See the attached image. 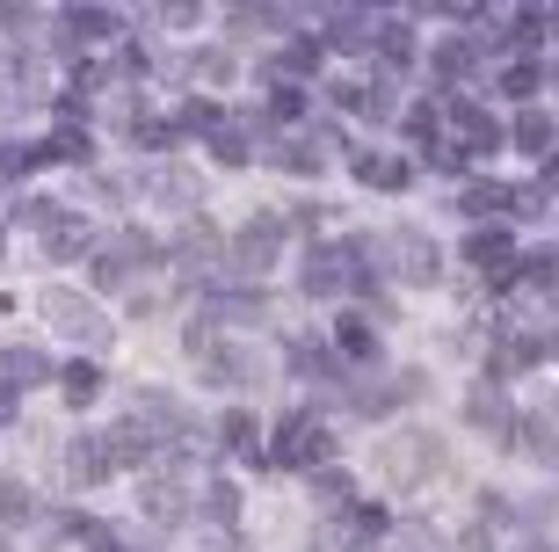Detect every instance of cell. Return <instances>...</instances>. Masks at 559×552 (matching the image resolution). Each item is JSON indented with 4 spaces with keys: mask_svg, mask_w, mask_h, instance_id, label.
Here are the masks:
<instances>
[{
    "mask_svg": "<svg viewBox=\"0 0 559 552\" xmlns=\"http://www.w3.org/2000/svg\"><path fill=\"white\" fill-rule=\"evenodd\" d=\"M37 320H51L59 334H81V342H95V349L117 334L103 313H95V298H87V291H66V284H44L37 291Z\"/></svg>",
    "mask_w": 559,
    "mask_h": 552,
    "instance_id": "6da1fadb",
    "label": "cell"
},
{
    "mask_svg": "<svg viewBox=\"0 0 559 552\" xmlns=\"http://www.w3.org/2000/svg\"><path fill=\"white\" fill-rule=\"evenodd\" d=\"M334 458V436L312 422V414H290L284 430H276V444L270 450H254V466H306V472H320Z\"/></svg>",
    "mask_w": 559,
    "mask_h": 552,
    "instance_id": "7a4b0ae2",
    "label": "cell"
},
{
    "mask_svg": "<svg viewBox=\"0 0 559 552\" xmlns=\"http://www.w3.org/2000/svg\"><path fill=\"white\" fill-rule=\"evenodd\" d=\"M385 262H393L400 284H436L443 277V247L421 233V225H400V233H385V247H378Z\"/></svg>",
    "mask_w": 559,
    "mask_h": 552,
    "instance_id": "3957f363",
    "label": "cell"
},
{
    "mask_svg": "<svg viewBox=\"0 0 559 552\" xmlns=\"http://www.w3.org/2000/svg\"><path fill=\"white\" fill-rule=\"evenodd\" d=\"M378 466H385L393 488H415V480H429V472L443 466V444H436L429 430H407V436H393V444H378Z\"/></svg>",
    "mask_w": 559,
    "mask_h": 552,
    "instance_id": "277c9868",
    "label": "cell"
},
{
    "mask_svg": "<svg viewBox=\"0 0 559 552\" xmlns=\"http://www.w3.org/2000/svg\"><path fill=\"white\" fill-rule=\"evenodd\" d=\"M356 262H364V240H349V247H312L298 284H306L312 298H342V291L356 284Z\"/></svg>",
    "mask_w": 559,
    "mask_h": 552,
    "instance_id": "5b68a950",
    "label": "cell"
},
{
    "mask_svg": "<svg viewBox=\"0 0 559 552\" xmlns=\"http://www.w3.org/2000/svg\"><path fill=\"white\" fill-rule=\"evenodd\" d=\"M254 328V320H270V291H254V284H218L204 298V328Z\"/></svg>",
    "mask_w": 559,
    "mask_h": 552,
    "instance_id": "8992f818",
    "label": "cell"
},
{
    "mask_svg": "<svg viewBox=\"0 0 559 552\" xmlns=\"http://www.w3.org/2000/svg\"><path fill=\"white\" fill-rule=\"evenodd\" d=\"M197 371H204V386H262V349H233V342H211L204 356H197Z\"/></svg>",
    "mask_w": 559,
    "mask_h": 552,
    "instance_id": "52a82bcc",
    "label": "cell"
},
{
    "mask_svg": "<svg viewBox=\"0 0 559 552\" xmlns=\"http://www.w3.org/2000/svg\"><path fill=\"white\" fill-rule=\"evenodd\" d=\"M465 422H473L479 436H495V444H516V408H509V392H501L495 378L465 392Z\"/></svg>",
    "mask_w": 559,
    "mask_h": 552,
    "instance_id": "ba28073f",
    "label": "cell"
},
{
    "mask_svg": "<svg viewBox=\"0 0 559 552\" xmlns=\"http://www.w3.org/2000/svg\"><path fill=\"white\" fill-rule=\"evenodd\" d=\"M276 247H284V219L262 211V219L240 225V240H233V269H240V277H262V269L276 262Z\"/></svg>",
    "mask_w": 559,
    "mask_h": 552,
    "instance_id": "9c48e42d",
    "label": "cell"
},
{
    "mask_svg": "<svg viewBox=\"0 0 559 552\" xmlns=\"http://www.w3.org/2000/svg\"><path fill=\"white\" fill-rule=\"evenodd\" d=\"M139 509L153 516V524H182V516H189L182 472H175V466H153V472H145V488H139Z\"/></svg>",
    "mask_w": 559,
    "mask_h": 552,
    "instance_id": "30bf717a",
    "label": "cell"
},
{
    "mask_svg": "<svg viewBox=\"0 0 559 552\" xmlns=\"http://www.w3.org/2000/svg\"><path fill=\"white\" fill-rule=\"evenodd\" d=\"M145 197L167 211H189L197 219V204H204V183L189 175V167H145Z\"/></svg>",
    "mask_w": 559,
    "mask_h": 552,
    "instance_id": "8fae6325",
    "label": "cell"
},
{
    "mask_svg": "<svg viewBox=\"0 0 559 552\" xmlns=\"http://www.w3.org/2000/svg\"><path fill=\"white\" fill-rule=\"evenodd\" d=\"M443 117H451V131L465 139V153H495V145H501V124L487 117L473 95H451V103H443Z\"/></svg>",
    "mask_w": 559,
    "mask_h": 552,
    "instance_id": "7c38bea8",
    "label": "cell"
},
{
    "mask_svg": "<svg viewBox=\"0 0 559 552\" xmlns=\"http://www.w3.org/2000/svg\"><path fill=\"white\" fill-rule=\"evenodd\" d=\"M465 262H473V269H487L495 284H509V277H516V240H509L501 225H479L473 240H465Z\"/></svg>",
    "mask_w": 559,
    "mask_h": 552,
    "instance_id": "4fadbf2b",
    "label": "cell"
},
{
    "mask_svg": "<svg viewBox=\"0 0 559 552\" xmlns=\"http://www.w3.org/2000/svg\"><path fill=\"white\" fill-rule=\"evenodd\" d=\"M109 472H117L109 436H73V444H66V480H73V488H103Z\"/></svg>",
    "mask_w": 559,
    "mask_h": 552,
    "instance_id": "5bb4252c",
    "label": "cell"
},
{
    "mask_svg": "<svg viewBox=\"0 0 559 552\" xmlns=\"http://www.w3.org/2000/svg\"><path fill=\"white\" fill-rule=\"evenodd\" d=\"M320 30H328L320 44H334V51H371L385 22H378V15H356V8H334V15L320 22Z\"/></svg>",
    "mask_w": 559,
    "mask_h": 552,
    "instance_id": "9a60e30c",
    "label": "cell"
},
{
    "mask_svg": "<svg viewBox=\"0 0 559 552\" xmlns=\"http://www.w3.org/2000/svg\"><path fill=\"white\" fill-rule=\"evenodd\" d=\"M167 255H175L182 269H211L218 255H226V240H218V225H211V219H189V225H182V240L167 247Z\"/></svg>",
    "mask_w": 559,
    "mask_h": 552,
    "instance_id": "2e32d148",
    "label": "cell"
},
{
    "mask_svg": "<svg viewBox=\"0 0 559 552\" xmlns=\"http://www.w3.org/2000/svg\"><path fill=\"white\" fill-rule=\"evenodd\" d=\"M109 458H117V466H145V472H153V466L167 458V450L153 444V436H145L139 422H124V430H109Z\"/></svg>",
    "mask_w": 559,
    "mask_h": 552,
    "instance_id": "e0dca14e",
    "label": "cell"
},
{
    "mask_svg": "<svg viewBox=\"0 0 559 552\" xmlns=\"http://www.w3.org/2000/svg\"><path fill=\"white\" fill-rule=\"evenodd\" d=\"M270 167H284V175H320L328 153L312 145V131H306V139H270Z\"/></svg>",
    "mask_w": 559,
    "mask_h": 552,
    "instance_id": "ac0fdd59",
    "label": "cell"
},
{
    "mask_svg": "<svg viewBox=\"0 0 559 552\" xmlns=\"http://www.w3.org/2000/svg\"><path fill=\"white\" fill-rule=\"evenodd\" d=\"M0 378H8V392L44 386V378H51V356H44V349H8V356H0Z\"/></svg>",
    "mask_w": 559,
    "mask_h": 552,
    "instance_id": "d6986e66",
    "label": "cell"
},
{
    "mask_svg": "<svg viewBox=\"0 0 559 552\" xmlns=\"http://www.w3.org/2000/svg\"><path fill=\"white\" fill-rule=\"evenodd\" d=\"M436 81H443V87H451V81H465V73H473V66H479V44L473 37H443V44H436Z\"/></svg>",
    "mask_w": 559,
    "mask_h": 552,
    "instance_id": "ffe728a7",
    "label": "cell"
},
{
    "mask_svg": "<svg viewBox=\"0 0 559 552\" xmlns=\"http://www.w3.org/2000/svg\"><path fill=\"white\" fill-rule=\"evenodd\" d=\"M44 247H51V262H73V255H95V233H87V219L66 211V219L44 233Z\"/></svg>",
    "mask_w": 559,
    "mask_h": 552,
    "instance_id": "44dd1931",
    "label": "cell"
},
{
    "mask_svg": "<svg viewBox=\"0 0 559 552\" xmlns=\"http://www.w3.org/2000/svg\"><path fill=\"white\" fill-rule=\"evenodd\" d=\"M312 66H320V37H290L284 51L270 59V73H276V81H290V87H298V81L312 73Z\"/></svg>",
    "mask_w": 559,
    "mask_h": 552,
    "instance_id": "7402d4cb",
    "label": "cell"
},
{
    "mask_svg": "<svg viewBox=\"0 0 559 552\" xmlns=\"http://www.w3.org/2000/svg\"><path fill=\"white\" fill-rule=\"evenodd\" d=\"M538 356H545V342H538V334H516V342H501L495 356H487V371H495V386H501V378H516V371H531Z\"/></svg>",
    "mask_w": 559,
    "mask_h": 552,
    "instance_id": "603a6c76",
    "label": "cell"
},
{
    "mask_svg": "<svg viewBox=\"0 0 559 552\" xmlns=\"http://www.w3.org/2000/svg\"><path fill=\"white\" fill-rule=\"evenodd\" d=\"M523 450H531V458H545V466H559V408H545V414H531V422H523Z\"/></svg>",
    "mask_w": 559,
    "mask_h": 552,
    "instance_id": "cb8c5ba5",
    "label": "cell"
},
{
    "mask_svg": "<svg viewBox=\"0 0 559 552\" xmlns=\"http://www.w3.org/2000/svg\"><path fill=\"white\" fill-rule=\"evenodd\" d=\"M407 175H415V167L393 161V153H385V161H378V153H364V161H356V183H364V189H407Z\"/></svg>",
    "mask_w": 559,
    "mask_h": 552,
    "instance_id": "d4e9b609",
    "label": "cell"
},
{
    "mask_svg": "<svg viewBox=\"0 0 559 552\" xmlns=\"http://www.w3.org/2000/svg\"><path fill=\"white\" fill-rule=\"evenodd\" d=\"M364 545V531H356V516H320V531H312V552H356Z\"/></svg>",
    "mask_w": 559,
    "mask_h": 552,
    "instance_id": "484cf974",
    "label": "cell"
},
{
    "mask_svg": "<svg viewBox=\"0 0 559 552\" xmlns=\"http://www.w3.org/2000/svg\"><path fill=\"white\" fill-rule=\"evenodd\" d=\"M211 161L218 167H240V161H254V145H248V124H218V131H211Z\"/></svg>",
    "mask_w": 559,
    "mask_h": 552,
    "instance_id": "4316f807",
    "label": "cell"
},
{
    "mask_svg": "<svg viewBox=\"0 0 559 552\" xmlns=\"http://www.w3.org/2000/svg\"><path fill=\"white\" fill-rule=\"evenodd\" d=\"M59 378H66V400H73V408H95V400H103V386H109L103 364H66Z\"/></svg>",
    "mask_w": 559,
    "mask_h": 552,
    "instance_id": "83f0119b",
    "label": "cell"
},
{
    "mask_svg": "<svg viewBox=\"0 0 559 552\" xmlns=\"http://www.w3.org/2000/svg\"><path fill=\"white\" fill-rule=\"evenodd\" d=\"M66 30H73V37H59V51H73L81 37H109L117 15H109V8H66Z\"/></svg>",
    "mask_w": 559,
    "mask_h": 552,
    "instance_id": "f1b7e54d",
    "label": "cell"
},
{
    "mask_svg": "<svg viewBox=\"0 0 559 552\" xmlns=\"http://www.w3.org/2000/svg\"><path fill=\"white\" fill-rule=\"evenodd\" d=\"M334 356H378V334L364 313H349V320H334Z\"/></svg>",
    "mask_w": 559,
    "mask_h": 552,
    "instance_id": "f546056e",
    "label": "cell"
},
{
    "mask_svg": "<svg viewBox=\"0 0 559 552\" xmlns=\"http://www.w3.org/2000/svg\"><path fill=\"white\" fill-rule=\"evenodd\" d=\"M312 494H320V509H328V516H342V509H349V472L320 466V472H312Z\"/></svg>",
    "mask_w": 559,
    "mask_h": 552,
    "instance_id": "4dcf8cb0",
    "label": "cell"
},
{
    "mask_svg": "<svg viewBox=\"0 0 559 552\" xmlns=\"http://www.w3.org/2000/svg\"><path fill=\"white\" fill-rule=\"evenodd\" d=\"M509 139H516L523 153H545V145H552V117H545V109H523V117H516V131H509Z\"/></svg>",
    "mask_w": 559,
    "mask_h": 552,
    "instance_id": "1f68e13d",
    "label": "cell"
},
{
    "mask_svg": "<svg viewBox=\"0 0 559 552\" xmlns=\"http://www.w3.org/2000/svg\"><path fill=\"white\" fill-rule=\"evenodd\" d=\"M457 204L473 211V219H495V211H509V189H501V183H465Z\"/></svg>",
    "mask_w": 559,
    "mask_h": 552,
    "instance_id": "d6a6232c",
    "label": "cell"
},
{
    "mask_svg": "<svg viewBox=\"0 0 559 552\" xmlns=\"http://www.w3.org/2000/svg\"><path fill=\"white\" fill-rule=\"evenodd\" d=\"M0 524H37V502L22 480H0Z\"/></svg>",
    "mask_w": 559,
    "mask_h": 552,
    "instance_id": "836d02e7",
    "label": "cell"
},
{
    "mask_svg": "<svg viewBox=\"0 0 559 552\" xmlns=\"http://www.w3.org/2000/svg\"><path fill=\"white\" fill-rule=\"evenodd\" d=\"M59 219H66V204H51V197H22L15 204V225H29V233H51Z\"/></svg>",
    "mask_w": 559,
    "mask_h": 552,
    "instance_id": "e575fe53",
    "label": "cell"
},
{
    "mask_svg": "<svg viewBox=\"0 0 559 552\" xmlns=\"http://www.w3.org/2000/svg\"><path fill=\"white\" fill-rule=\"evenodd\" d=\"M218 436H226V450H248V458H254V450H262V444H254V436H262V430H254V414H248V408H233L226 422H218Z\"/></svg>",
    "mask_w": 559,
    "mask_h": 552,
    "instance_id": "d590c367",
    "label": "cell"
},
{
    "mask_svg": "<svg viewBox=\"0 0 559 552\" xmlns=\"http://www.w3.org/2000/svg\"><path fill=\"white\" fill-rule=\"evenodd\" d=\"M197 502H204V516H211V524H218V531H226L233 516H240V494H233V488H226V480H211V488H204V494H197Z\"/></svg>",
    "mask_w": 559,
    "mask_h": 552,
    "instance_id": "8d00e7d4",
    "label": "cell"
},
{
    "mask_svg": "<svg viewBox=\"0 0 559 552\" xmlns=\"http://www.w3.org/2000/svg\"><path fill=\"white\" fill-rule=\"evenodd\" d=\"M0 95H29V51H0Z\"/></svg>",
    "mask_w": 559,
    "mask_h": 552,
    "instance_id": "74e56055",
    "label": "cell"
},
{
    "mask_svg": "<svg viewBox=\"0 0 559 552\" xmlns=\"http://www.w3.org/2000/svg\"><path fill=\"white\" fill-rule=\"evenodd\" d=\"M189 73H197L204 87H226L233 81V59H226V51H197V59H189Z\"/></svg>",
    "mask_w": 559,
    "mask_h": 552,
    "instance_id": "f35d334b",
    "label": "cell"
},
{
    "mask_svg": "<svg viewBox=\"0 0 559 552\" xmlns=\"http://www.w3.org/2000/svg\"><path fill=\"white\" fill-rule=\"evenodd\" d=\"M523 277H531L538 291H552V284H559V247H538V255H523Z\"/></svg>",
    "mask_w": 559,
    "mask_h": 552,
    "instance_id": "ab89813d",
    "label": "cell"
},
{
    "mask_svg": "<svg viewBox=\"0 0 559 552\" xmlns=\"http://www.w3.org/2000/svg\"><path fill=\"white\" fill-rule=\"evenodd\" d=\"M182 124H189V131H204V139H211V131H218V124H226V117H218V103H204V95H197V103H182Z\"/></svg>",
    "mask_w": 559,
    "mask_h": 552,
    "instance_id": "60d3db41",
    "label": "cell"
},
{
    "mask_svg": "<svg viewBox=\"0 0 559 552\" xmlns=\"http://www.w3.org/2000/svg\"><path fill=\"white\" fill-rule=\"evenodd\" d=\"M538 81H545V73H538V66H509V73H501V95H538Z\"/></svg>",
    "mask_w": 559,
    "mask_h": 552,
    "instance_id": "b9f144b4",
    "label": "cell"
},
{
    "mask_svg": "<svg viewBox=\"0 0 559 552\" xmlns=\"http://www.w3.org/2000/svg\"><path fill=\"white\" fill-rule=\"evenodd\" d=\"M44 161H87V131H59L44 145Z\"/></svg>",
    "mask_w": 559,
    "mask_h": 552,
    "instance_id": "7bdbcfd3",
    "label": "cell"
},
{
    "mask_svg": "<svg viewBox=\"0 0 559 552\" xmlns=\"http://www.w3.org/2000/svg\"><path fill=\"white\" fill-rule=\"evenodd\" d=\"M298 109H306V87L276 81V87H270V117H298Z\"/></svg>",
    "mask_w": 559,
    "mask_h": 552,
    "instance_id": "ee69618b",
    "label": "cell"
},
{
    "mask_svg": "<svg viewBox=\"0 0 559 552\" xmlns=\"http://www.w3.org/2000/svg\"><path fill=\"white\" fill-rule=\"evenodd\" d=\"M429 167L436 175H465V153L457 145H429Z\"/></svg>",
    "mask_w": 559,
    "mask_h": 552,
    "instance_id": "f6af8a7d",
    "label": "cell"
},
{
    "mask_svg": "<svg viewBox=\"0 0 559 552\" xmlns=\"http://www.w3.org/2000/svg\"><path fill=\"white\" fill-rule=\"evenodd\" d=\"M407 131H415V139H421V145H429V139H436V103H421V109H407Z\"/></svg>",
    "mask_w": 559,
    "mask_h": 552,
    "instance_id": "bcb514c9",
    "label": "cell"
},
{
    "mask_svg": "<svg viewBox=\"0 0 559 552\" xmlns=\"http://www.w3.org/2000/svg\"><path fill=\"white\" fill-rule=\"evenodd\" d=\"M545 189H559V153H552V161H545Z\"/></svg>",
    "mask_w": 559,
    "mask_h": 552,
    "instance_id": "7dc6e473",
    "label": "cell"
},
{
    "mask_svg": "<svg viewBox=\"0 0 559 552\" xmlns=\"http://www.w3.org/2000/svg\"><path fill=\"white\" fill-rule=\"evenodd\" d=\"M552 95H559V66H552Z\"/></svg>",
    "mask_w": 559,
    "mask_h": 552,
    "instance_id": "c3c4849f",
    "label": "cell"
},
{
    "mask_svg": "<svg viewBox=\"0 0 559 552\" xmlns=\"http://www.w3.org/2000/svg\"><path fill=\"white\" fill-rule=\"evenodd\" d=\"M531 552H552V545H531Z\"/></svg>",
    "mask_w": 559,
    "mask_h": 552,
    "instance_id": "681fc988",
    "label": "cell"
},
{
    "mask_svg": "<svg viewBox=\"0 0 559 552\" xmlns=\"http://www.w3.org/2000/svg\"><path fill=\"white\" fill-rule=\"evenodd\" d=\"M0 247H8V233H0Z\"/></svg>",
    "mask_w": 559,
    "mask_h": 552,
    "instance_id": "f907efd6",
    "label": "cell"
}]
</instances>
